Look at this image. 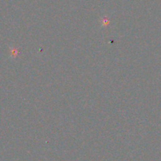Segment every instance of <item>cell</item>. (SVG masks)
<instances>
[{
    "label": "cell",
    "mask_w": 161,
    "mask_h": 161,
    "mask_svg": "<svg viewBox=\"0 0 161 161\" xmlns=\"http://www.w3.org/2000/svg\"><path fill=\"white\" fill-rule=\"evenodd\" d=\"M18 55V51L16 48H11V53H10V56L13 57H16Z\"/></svg>",
    "instance_id": "1"
},
{
    "label": "cell",
    "mask_w": 161,
    "mask_h": 161,
    "mask_svg": "<svg viewBox=\"0 0 161 161\" xmlns=\"http://www.w3.org/2000/svg\"><path fill=\"white\" fill-rule=\"evenodd\" d=\"M109 21H107V20L105 19V21H103V24H102V25H105V26H106V25H109Z\"/></svg>",
    "instance_id": "2"
}]
</instances>
